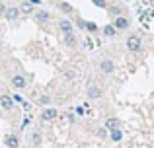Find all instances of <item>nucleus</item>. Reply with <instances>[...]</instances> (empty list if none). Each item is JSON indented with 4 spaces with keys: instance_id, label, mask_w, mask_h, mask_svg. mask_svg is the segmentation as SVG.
Segmentation results:
<instances>
[{
    "instance_id": "nucleus-1",
    "label": "nucleus",
    "mask_w": 154,
    "mask_h": 148,
    "mask_svg": "<svg viewBox=\"0 0 154 148\" xmlns=\"http://www.w3.org/2000/svg\"><path fill=\"white\" fill-rule=\"evenodd\" d=\"M127 49L131 51V53L140 51V37H139V35H129V37H127Z\"/></svg>"
},
{
    "instance_id": "nucleus-2",
    "label": "nucleus",
    "mask_w": 154,
    "mask_h": 148,
    "mask_svg": "<svg viewBox=\"0 0 154 148\" xmlns=\"http://www.w3.org/2000/svg\"><path fill=\"white\" fill-rule=\"evenodd\" d=\"M59 27H60V31H63V35L74 33V26H72L70 20H60V22H59Z\"/></svg>"
},
{
    "instance_id": "nucleus-3",
    "label": "nucleus",
    "mask_w": 154,
    "mask_h": 148,
    "mask_svg": "<svg viewBox=\"0 0 154 148\" xmlns=\"http://www.w3.org/2000/svg\"><path fill=\"white\" fill-rule=\"evenodd\" d=\"M57 115H59V111L55 107H45L43 113H41V119L43 121H53V119H57Z\"/></svg>"
},
{
    "instance_id": "nucleus-4",
    "label": "nucleus",
    "mask_w": 154,
    "mask_h": 148,
    "mask_svg": "<svg viewBox=\"0 0 154 148\" xmlns=\"http://www.w3.org/2000/svg\"><path fill=\"white\" fill-rule=\"evenodd\" d=\"M100 70H102L103 74H111L113 70H115V65H113V61H109V59H103V61L100 62Z\"/></svg>"
},
{
    "instance_id": "nucleus-5",
    "label": "nucleus",
    "mask_w": 154,
    "mask_h": 148,
    "mask_svg": "<svg viewBox=\"0 0 154 148\" xmlns=\"http://www.w3.org/2000/svg\"><path fill=\"white\" fill-rule=\"evenodd\" d=\"M0 105H2V109L10 111V109H14V99H12L8 94H2L0 95Z\"/></svg>"
},
{
    "instance_id": "nucleus-6",
    "label": "nucleus",
    "mask_w": 154,
    "mask_h": 148,
    "mask_svg": "<svg viewBox=\"0 0 154 148\" xmlns=\"http://www.w3.org/2000/svg\"><path fill=\"white\" fill-rule=\"evenodd\" d=\"M113 27H115L117 31H119V29H127V27H129V20L125 18V16H117L115 22H113Z\"/></svg>"
},
{
    "instance_id": "nucleus-7",
    "label": "nucleus",
    "mask_w": 154,
    "mask_h": 148,
    "mask_svg": "<svg viewBox=\"0 0 154 148\" xmlns=\"http://www.w3.org/2000/svg\"><path fill=\"white\" fill-rule=\"evenodd\" d=\"M26 84H27V80H26V76H20V74H16V76H12V86L14 88H26Z\"/></svg>"
},
{
    "instance_id": "nucleus-8",
    "label": "nucleus",
    "mask_w": 154,
    "mask_h": 148,
    "mask_svg": "<svg viewBox=\"0 0 154 148\" xmlns=\"http://www.w3.org/2000/svg\"><path fill=\"white\" fill-rule=\"evenodd\" d=\"M105 129L107 131H115V129H121V121L115 117H109L107 121H105Z\"/></svg>"
},
{
    "instance_id": "nucleus-9",
    "label": "nucleus",
    "mask_w": 154,
    "mask_h": 148,
    "mask_svg": "<svg viewBox=\"0 0 154 148\" xmlns=\"http://www.w3.org/2000/svg\"><path fill=\"white\" fill-rule=\"evenodd\" d=\"M88 98H90V99L102 98V90H100L98 86H88Z\"/></svg>"
},
{
    "instance_id": "nucleus-10",
    "label": "nucleus",
    "mask_w": 154,
    "mask_h": 148,
    "mask_svg": "<svg viewBox=\"0 0 154 148\" xmlns=\"http://www.w3.org/2000/svg\"><path fill=\"white\" fill-rule=\"evenodd\" d=\"M18 14H20V10H18V8H6V12H4V18L12 22V20H16V18H18Z\"/></svg>"
},
{
    "instance_id": "nucleus-11",
    "label": "nucleus",
    "mask_w": 154,
    "mask_h": 148,
    "mask_svg": "<svg viewBox=\"0 0 154 148\" xmlns=\"http://www.w3.org/2000/svg\"><path fill=\"white\" fill-rule=\"evenodd\" d=\"M109 137H111V140H113V142H119L121 138H123V131H121V129L109 131Z\"/></svg>"
},
{
    "instance_id": "nucleus-12",
    "label": "nucleus",
    "mask_w": 154,
    "mask_h": 148,
    "mask_svg": "<svg viewBox=\"0 0 154 148\" xmlns=\"http://www.w3.org/2000/svg\"><path fill=\"white\" fill-rule=\"evenodd\" d=\"M64 43H66L68 47H76L78 39H76V35H74V33H68V35H64Z\"/></svg>"
},
{
    "instance_id": "nucleus-13",
    "label": "nucleus",
    "mask_w": 154,
    "mask_h": 148,
    "mask_svg": "<svg viewBox=\"0 0 154 148\" xmlns=\"http://www.w3.org/2000/svg\"><path fill=\"white\" fill-rule=\"evenodd\" d=\"M6 144L10 146V148H18V144H20L18 137H14V134H8V137H6Z\"/></svg>"
},
{
    "instance_id": "nucleus-14",
    "label": "nucleus",
    "mask_w": 154,
    "mask_h": 148,
    "mask_svg": "<svg viewBox=\"0 0 154 148\" xmlns=\"http://www.w3.org/2000/svg\"><path fill=\"white\" fill-rule=\"evenodd\" d=\"M115 33H117V29L113 27V23H107V26L103 27V35H105V37H113Z\"/></svg>"
},
{
    "instance_id": "nucleus-15",
    "label": "nucleus",
    "mask_w": 154,
    "mask_h": 148,
    "mask_svg": "<svg viewBox=\"0 0 154 148\" xmlns=\"http://www.w3.org/2000/svg\"><path fill=\"white\" fill-rule=\"evenodd\" d=\"M18 10L23 12V14H31V12H33V4H31V2H23L22 6L18 8Z\"/></svg>"
},
{
    "instance_id": "nucleus-16",
    "label": "nucleus",
    "mask_w": 154,
    "mask_h": 148,
    "mask_svg": "<svg viewBox=\"0 0 154 148\" xmlns=\"http://www.w3.org/2000/svg\"><path fill=\"white\" fill-rule=\"evenodd\" d=\"M37 22H49V18H51V14L49 12H45V10H41V12H37Z\"/></svg>"
},
{
    "instance_id": "nucleus-17",
    "label": "nucleus",
    "mask_w": 154,
    "mask_h": 148,
    "mask_svg": "<svg viewBox=\"0 0 154 148\" xmlns=\"http://www.w3.org/2000/svg\"><path fill=\"white\" fill-rule=\"evenodd\" d=\"M84 27H86V29L90 31V33H94V31H98V26H96L94 22H86V23H84Z\"/></svg>"
},
{
    "instance_id": "nucleus-18",
    "label": "nucleus",
    "mask_w": 154,
    "mask_h": 148,
    "mask_svg": "<svg viewBox=\"0 0 154 148\" xmlns=\"http://www.w3.org/2000/svg\"><path fill=\"white\" fill-rule=\"evenodd\" d=\"M74 78H76V72H74V70H66V72H64V80H66V82H72Z\"/></svg>"
},
{
    "instance_id": "nucleus-19",
    "label": "nucleus",
    "mask_w": 154,
    "mask_h": 148,
    "mask_svg": "<svg viewBox=\"0 0 154 148\" xmlns=\"http://www.w3.org/2000/svg\"><path fill=\"white\" fill-rule=\"evenodd\" d=\"M60 10H63V12H68V14H72V12H74V10H72V6H70V4H66V2H60Z\"/></svg>"
},
{
    "instance_id": "nucleus-20",
    "label": "nucleus",
    "mask_w": 154,
    "mask_h": 148,
    "mask_svg": "<svg viewBox=\"0 0 154 148\" xmlns=\"http://www.w3.org/2000/svg\"><path fill=\"white\" fill-rule=\"evenodd\" d=\"M33 144H35V146L41 144V133H35V134H33Z\"/></svg>"
},
{
    "instance_id": "nucleus-21",
    "label": "nucleus",
    "mask_w": 154,
    "mask_h": 148,
    "mask_svg": "<svg viewBox=\"0 0 154 148\" xmlns=\"http://www.w3.org/2000/svg\"><path fill=\"white\" fill-rule=\"evenodd\" d=\"M92 2H94L98 8H107V2H105V0H92Z\"/></svg>"
},
{
    "instance_id": "nucleus-22",
    "label": "nucleus",
    "mask_w": 154,
    "mask_h": 148,
    "mask_svg": "<svg viewBox=\"0 0 154 148\" xmlns=\"http://www.w3.org/2000/svg\"><path fill=\"white\" fill-rule=\"evenodd\" d=\"M39 101H41L43 105H47V103L51 101V98H49V95H41V98H39Z\"/></svg>"
},
{
    "instance_id": "nucleus-23",
    "label": "nucleus",
    "mask_w": 154,
    "mask_h": 148,
    "mask_svg": "<svg viewBox=\"0 0 154 148\" xmlns=\"http://www.w3.org/2000/svg\"><path fill=\"white\" fill-rule=\"evenodd\" d=\"M109 12H111V16H121V12H119V8H109Z\"/></svg>"
},
{
    "instance_id": "nucleus-24",
    "label": "nucleus",
    "mask_w": 154,
    "mask_h": 148,
    "mask_svg": "<svg viewBox=\"0 0 154 148\" xmlns=\"http://www.w3.org/2000/svg\"><path fill=\"white\" fill-rule=\"evenodd\" d=\"M12 99H14V103H16V101H23L22 95H18V94H14V98H12Z\"/></svg>"
},
{
    "instance_id": "nucleus-25",
    "label": "nucleus",
    "mask_w": 154,
    "mask_h": 148,
    "mask_svg": "<svg viewBox=\"0 0 154 148\" xmlns=\"http://www.w3.org/2000/svg\"><path fill=\"white\" fill-rule=\"evenodd\" d=\"M4 12H6V6H4V4L0 2V16H4Z\"/></svg>"
},
{
    "instance_id": "nucleus-26",
    "label": "nucleus",
    "mask_w": 154,
    "mask_h": 148,
    "mask_svg": "<svg viewBox=\"0 0 154 148\" xmlns=\"http://www.w3.org/2000/svg\"><path fill=\"white\" fill-rule=\"evenodd\" d=\"M143 2H144V6H152L154 0H143Z\"/></svg>"
},
{
    "instance_id": "nucleus-27",
    "label": "nucleus",
    "mask_w": 154,
    "mask_h": 148,
    "mask_svg": "<svg viewBox=\"0 0 154 148\" xmlns=\"http://www.w3.org/2000/svg\"><path fill=\"white\" fill-rule=\"evenodd\" d=\"M29 2H31V4H39V2H41V0H29Z\"/></svg>"
}]
</instances>
